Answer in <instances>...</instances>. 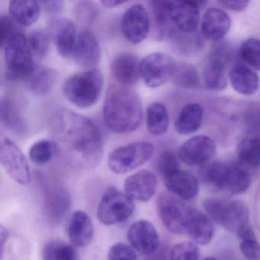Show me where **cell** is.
<instances>
[{"instance_id":"cell-1","label":"cell","mask_w":260,"mask_h":260,"mask_svg":"<svg viewBox=\"0 0 260 260\" xmlns=\"http://www.w3.org/2000/svg\"><path fill=\"white\" fill-rule=\"evenodd\" d=\"M53 138L71 151L80 155L89 164L99 162L103 153V138L95 123L89 118L61 110L51 121Z\"/></svg>"},{"instance_id":"cell-2","label":"cell","mask_w":260,"mask_h":260,"mask_svg":"<svg viewBox=\"0 0 260 260\" xmlns=\"http://www.w3.org/2000/svg\"><path fill=\"white\" fill-rule=\"evenodd\" d=\"M103 118L114 133L136 131L143 118L142 105L138 94L127 86L111 85L105 98Z\"/></svg>"},{"instance_id":"cell-3","label":"cell","mask_w":260,"mask_h":260,"mask_svg":"<svg viewBox=\"0 0 260 260\" xmlns=\"http://www.w3.org/2000/svg\"><path fill=\"white\" fill-rule=\"evenodd\" d=\"M202 176L208 185L234 196L246 192L252 183V176L246 167L232 162H211L205 167Z\"/></svg>"},{"instance_id":"cell-4","label":"cell","mask_w":260,"mask_h":260,"mask_svg":"<svg viewBox=\"0 0 260 260\" xmlns=\"http://www.w3.org/2000/svg\"><path fill=\"white\" fill-rule=\"evenodd\" d=\"M103 74L97 68L77 73L70 77L63 86L67 100L80 109L94 106L103 91Z\"/></svg>"},{"instance_id":"cell-5","label":"cell","mask_w":260,"mask_h":260,"mask_svg":"<svg viewBox=\"0 0 260 260\" xmlns=\"http://www.w3.org/2000/svg\"><path fill=\"white\" fill-rule=\"evenodd\" d=\"M1 47L4 52L6 75L13 81H27L36 71L28 39L22 31L9 38Z\"/></svg>"},{"instance_id":"cell-6","label":"cell","mask_w":260,"mask_h":260,"mask_svg":"<svg viewBox=\"0 0 260 260\" xmlns=\"http://www.w3.org/2000/svg\"><path fill=\"white\" fill-rule=\"evenodd\" d=\"M203 206L211 220L237 235L249 226V211L240 201L209 199L204 202Z\"/></svg>"},{"instance_id":"cell-7","label":"cell","mask_w":260,"mask_h":260,"mask_svg":"<svg viewBox=\"0 0 260 260\" xmlns=\"http://www.w3.org/2000/svg\"><path fill=\"white\" fill-rule=\"evenodd\" d=\"M153 153L154 146L151 143H131L112 150L108 157V166L115 174H125L150 160Z\"/></svg>"},{"instance_id":"cell-8","label":"cell","mask_w":260,"mask_h":260,"mask_svg":"<svg viewBox=\"0 0 260 260\" xmlns=\"http://www.w3.org/2000/svg\"><path fill=\"white\" fill-rule=\"evenodd\" d=\"M134 211L133 199L126 193L110 187L105 191L99 203L97 217L103 224L111 226L125 221Z\"/></svg>"},{"instance_id":"cell-9","label":"cell","mask_w":260,"mask_h":260,"mask_svg":"<svg viewBox=\"0 0 260 260\" xmlns=\"http://www.w3.org/2000/svg\"><path fill=\"white\" fill-rule=\"evenodd\" d=\"M0 162L12 179L22 185L31 181L28 161L19 147L8 137L0 140Z\"/></svg>"},{"instance_id":"cell-10","label":"cell","mask_w":260,"mask_h":260,"mask_svg":"<svg viewBox=\"0 0 260 260\" xmlns=\"http://www.w3.org/2000/svg\"><path fill=\"white\" fill-rule=\"evenodd\" d=\"M156 208L161 221L169 231L186 234L191 208L170 194L162 193L156 199Z\"/></svg>"},{"instance_id":"cell-11","label":"cell","mask_w":260,"mask_h":260,"mask_svg":"<svg viewBox=\"0 0 260 260\" xmlns=\"http://www.w3.org/2000/svg\"><path fill=\"white\" fill-rule=\"evenodd\" d=\"M176 66V62L169 54L153 53L141 60L140 74L146 86L158 88L172 78Z\"/></svg>"},{"instance_id":"cell-12","label":"cell","mask_w":260,"mask_h":260,"mask_svg":"<svg viewBox=\"0 0 260 260\" xmlns=\"http://www.w3.org/2000/svg\"><path fill=\"white\" fill-rule=\"evenodd\" d=\"M169 18L176 29L185 34L197 31L200 21L199 8L205 2L198 1H165Z\"/></svg>"},{"instance_id":"cell-13","label":"cell","mask_w":260,"mask_h":260,"mask_svg":"<svg viewBox=\"0 0 260 260\" xmlns=\"http://www.w3.org/2000/svg\"><path fill=\"white\" fill-rule=\"evenodd\" d=\"M121 28L123 35L133 45L144 42L150 29L148 12L141 4H135L126 10L121 18Z\"/></svg>"},{"instance_id":"cell-14","label":"cell","mask_w":260,"mask_h":260,"mask_svg":"<svg viewBox=\"0 0 260 260\" xmlns=\"http://www.w3.org/2000/svg\"><path fill=\"white\" fill-rule=\"evenodd\" d=\"M216 153V144L213 139L205 135L192 137L178 150V157L190 167L206 165Z\"/></svg>"},{"instance_id":"cell-15","label":"cell","mask_w":260,"mask_h":260,"mask_svg":"<svg viewBox=\"0 0 260 260\" xmlns=\"http://www.w3.org/2000/svg\"><path fill=\"white\" fill-rule=\"evenodd\" d=\"M127 239L135 250L150 255L159 247V237L155 226L145 220H138L129 228Z\"/></svg>"},{"instance_id":"cell-16","label":"cell","mask_w":260,"mask_h":260,"mask_svg":"<svg viewBox=\"0 0 260 260\" xmlns=\"http://www.w3.org/2000/svg\"><path fill=\"white\" fill-rule=\"evenodd\" d=\"M157 188V178L154 173L143 170L128 176L124 182L126 194L138 202H146L154 196Z\"/></svg>"},{"instance_id":"cell-17","label":"cell","mask_w":260,"mask_h":260,"mask_svg":"<svg viewBox=\"0 0 260 260\" xmlns=\"http://www.w3.org/2000/svg\"><path fill=\"white\" fill-rule=\"evenodd\" d=\"M167 189L184 201H191L199 194L197 178L187 170L178 169L164 177Z\"/></svg>"},{"instance_id":"cell-18","label":"cell","mask_w":260,"mask_h":260,"mask_svg":"<svg viewBox=\"0 0 260 260\" xmlns=\"http://www.w3.org/2000/svg\"><path fill=\"white\" fill-rule=\"evenodd\" d=\"M74 60L79 66L94 69L100 63L101 48L96 37L89 30L80 33L74 53Z\"/></svg>"},{"instance_id":"cell-19","label":"cell","mask_w":260,"mask_h":260,"mask_svg":"<svg viewBox=\"0 0 260 260\" xmlns=\"http://www.w3.org/2000/svg\"><path fill=\"white\" fill-rule=\"evenodd\" d=\"M231 24L228 13L220 9L210 8L204 14L201 28L205 39L211 42H219L229 32Z\"/></svg>"},{"instance_id":"cell-20","label":"cell","mask_w":260,"mask_h":260,"mask_svg":"<svg viewBox=\"0 0 260 260\" xmlns=\"http://www.w3.org/2000/svg\"><path fill=\"white\" fill-rule=\"evenodd\" d=\"M51 31L60 55L64 58L74 55L78 39L74 22L69 19H57L51 24Z\"/></svg>"},{"instance_id":"cell-21","label":"cell","mask_w":260,"mask_h":260,"mask_svg":"<svg viewBox=\"0 0 260 260\" xmlns=\"http://www.w3.org/2000/svg\"><path fill=\"white\" fill-rule=\"evenodd\" d=\"M140 63L138 57L132 53H121L114 57L111 72L122 86H132L139 79Z\"/></svg>"},{"instance_id":"cell-22","label":"cell","mask_w":260,"mask_h":260,"mask_svg":"<svg viewBox=\"0 0 260 260\" xmlns=\"http://www.w3.org/2000/svg\"><path fill=\"white\" fill-rule=\"evenodd\" d=\"M67 232L72 245L85 247L93 240V223L87 214L81 211H76L70 219Z\"/></svg>"},{"instance_id":"cell-23","label":"cell","mask_w":260,"mask_h":260,"mask_svg":"<svg viewBox=\"0 0 260 260\" xmlns=\"http://www.w3.org/2000/svg\"><path fill=\"white\" fill-rule=\"evenodd\" d=\"M229 81L233 89L241 95H253L259 87L258 74L241 63H237L230 70Z\"/></svg>"},{"instance_id":"cell-24","label":"cell","mask_w":260,"mask_h":260,"mask_svg":"<svg viewBox=\"0 0 260 260\" xmlns=\"http://www.w3.org/2000/svg\"><path fill=\"white\" fill-rule=\"evenodd\" d=\"M186 234L197 244H208L211 243L214 234V226L212 220L202 211L191 208L188 216Z\"/></svg>"},{"instance_id":"cell-25","label":"cell","mask_w":260,"mask_h":260,"mask_svg":"<svg viewBox=\"0 0 260 260\" xmlns=\"http://www.w3.org/2000/svg\"><path fill=\"white\" fill-rule=\"evenodd\" d=\"M204 111L199 103H189L182 108L175 121V129L179 135L196 133L202 127Z\"/></svg>"},{"instance_id":"cell-26","label":"cell","mask_w":260,"mask_h":260,"mask_svg":"<svg viewBox=\"0 0 260 260\" xmlns=\"http://www.w3.org/2000/svg\"><path fill=\"white\" fill-rule=\"evenodd\" d=\"M40 3L36 1L13 0L9 4L11 17L19 25L30 26L37 22L41 13Z\"/></svg>"},{"instance_id":"cell-27","label":"cell","mask_w":260,"mask_h":260,"mask_svg":"<svg viewBox=\"0 0 260 260\" xmlns=\"http://www.w3.org/2000/svg\"><path fill=\"white\" fill-rule=\"evenodd\" d=\"M0 119L3 125L16 135H24L27 127L20 111L9 98L1 99Z\"/></svg>"},{"instance_id":"cell-28","label":"cell","mask_w":260,"mask_h":260,"mask_svg":"<svg viewBox=\"0 0 260 260\" xmlns=\"http://www.w3.org/2000/svg\"><path fill=\"white\" fill-rule=\"evenodd\" d=\"M45 205L50 217L59 220L69 209L71 197L68 191L61 187H51L45 192Z\"/></svg>"},{"instance_id":"cell-29","label":"cell","mask_w":260,"mask_h":260,"mask_svg":"<svg viewBox=\"0 0 260 260\" xmlns=\"http://www.w3.org/2000/svg\"><path fill=\"white\" fill-rule=\"evenodd\" d=\"M228 67L220 60L209 56L203 71V81L205 87L211 91H222L228 86L226 71Z\"/></svg>"},{"instance_id":"cell-30","label":"cell","mask_w":260,"mask_h":260,"mask_svg":"<svg viewBox=\"0 0 260 260\" xmlns=\"http://www.w3.org/2000/svg\"><path fill=\"white\" fill-rule=\"evenodd\" d=\"M57 74L51 68H42L35 71L27 80V87L36 95L48 93L57 81Z\"/></svg>"},{"instance_id":"cell-31","label":"cell","mask_w":260,"mask_h":260,"mask_svg":"<svg viewBox=\"0 0 260 260\" xmlns=\"http://www.w3.org/2000/svg\"><path fill=\"white\" fill-rule=\"evenodd\" d=\"M170 119L167 108L162 103L150 104L147 110V125L149 132L154 136H161L168 131Z\"/></svg>"},{"instance_id":"cell-32","label":"cell","mask_w":260,"mask_h":260,"mask_svg":"<svg viewBox=\"0 0 260 260\" xmlns=\"http://www.w3.org/2000/svg\"><path fill=\"white\" fill-rule=\"evenodd\" d=\"M237 156L245 167H260V136L246 137L237 147Z\"/></svg>"},{"instance_id":"cell-33","label":"cell","mask_w":260,"mask_h":260,"mask_svg":"<svg viewBox=\"0 0 260 260\" xmlns=\"http://www.w3.org/2000/svg\"><path fill=\"white\" fill-rule=\"evenodd\" d=\"M172 80L175 85L184 89H194L200 84V78L196 68L184 62L176 63Z\"/></svg>"},{"instance_id":"cell-34","label":"cell","mask_w":260,"mask_h":260,"mask_svg":"<svg viewBox=\"0 0 260 260\" xmlns=\"http://www.w3.org/2000/svg\"><path fill=\"white\" fill-rule=\"evenodd\" d=\"M42 259L77 260V254L71 245L60 240H51L44 246Z\"/></svg>"},{"instance_id":"cell-35","label":"cell","mask_w":260,"mask_h":260,"mask_svg":"<svg viewBox=\"0 0 260 260\" xmlns=\"http://www.w3.org/2000/svg\"><path fill=\"white\" fill-rule=\"evenodd\" d=\"M57 144L51 140L44 139L31 146L29 150L31 160L37 165H45L55 156Z\"/></svg>"},{"instance_id":"cell-36","label":"cell","mask_w":260,"mask_h":260,"mask_svg":"<svg viewBox=\"0 0 260 260\" xmlns=\"http://www.w3.org/2000/svg\"><path fill=\"white\" fill-rule=\"evenodd\" d=\"M240 249L243 255L249 260H260V244L250 226L238 234Z\"/></svg>"},{"instance_id":"cell-37","label":"cell","mask_w":260,"mask_h":260,"mask_svg":"<svg viewBox=\"0 0 260 260\" xmlns=\"http://www.w3.org/2000/svg\"><path fill=\"white\" fill-rule=\"evenodd\" d=\"M239 55L250 68L260 72V40L254 38L246 39L240 46Z\"/></svg>"},{"instance_id":"cell-38","label":"cell","mask_w":260,"mask_h":260,"mask_svg":"<svg viewBox=\"0 0 260 260\" xmlns=\"http://www.w3.org/2000/svg\"><path fill=\"white\" fill-rule=\"evenodd\" d=\"M31 53L39 58L46 57L49 51L50 39L48 35L42 30H36L30 34L28 39Z\"/></svg>"},{"instance_id":"cell-39","label":"cell","mask_w":260,"mask_h":260,"mask_svg":"<svg viewBox=\"0 0 260 260\" xmlns=\"http://www.w3.org/2000/svg\"><path fill=\"white\" fill-rule=\"evenodd\" d=\"M199 249L194 241H184L173 246L170 260H199Z\"/></svg>"},{"instance_id":"cell-40","label":"cell","mask_w":260,"mask_h":260,"mask_svg":"<svg viewBox=\"0 0 260 260\" xmlns=\"http://www.w3.org/2000/svg\"><path fill=\"white\" fill-rule=\"evenodd\" d=\"M179 157L172 150L162 152L157 161V168L162 177L173 173L179 167Z\"/></svg>"},{"instance_id":"cell-41","label":"cell","mask_w":260,"mask_h":260,"mask_svg":"<svg viewBox=\"0 0 260 260\" xmlns=\"http://www.w3.org/2000/svg\"><path fill=\"white\" fill-rule=\"evenodd\" d=\"M99 10L92 3H80L76 7L75 14L77 20L83 25H90L96 19Z\"/></svg>"},{"instance_id":"cell-42","label":"cell","mask_w":260,"mask_h":260,"mask_svg":"<svg viewBox=\"0 0 260 260\" xmlns=\"http://www.w3.org/2000/svg\"><path fill=\"white\" fill-rule=\"evenodd\" d=\"M108 260H138V255L132 246L124 243H118L109 249Z\"/></svg>"},{"instance_id":"cell-43","label":"cell","mask_w":260,"mask_h":260,"mask_svg":"<svg viewBox=\"0 0 260 260\" xmlns=\"http://www.w3.org/2000/svg\"><path fill=\"white\" fill-rule=\"evenodd\" d=\"M11 16H4L0 18V28H1V43L7 40L9 38L16 33L22 31V29Z\"/></svg>"},{"instance_id":"cell-44","label":"cell","mask_w":260,"mask_h":260,"mask_svg":"<svg viewBox=\"0 0 260 260\" xmlns=\"http://www.w3.org/2000/svg\"><path fill=\"white\" fill-rule=\"evenodd\" d=\"M220 5L233 11L241 12L246 10L249 5V1L234 0V1H220Z\"/></svg>"},{"instance_id":"cell-45","label":"cell","mask_w":260,"mask_h":260,"mask_svg":"<svg viewBox=\"0 0 260 260\" xmlns=\"http://www.w3.org/2000/svg\"><path fill=\"white\" fill-rule=\"evenodd\" d=\"M247 115V122L250 124L252 127H260V109H253Z\"/></svg>"},{"instance_id":"cell-46","label":"cell","mask_w":260,"mask_h":260,"mask_svg":"<svg viewBox=\"0 0 260 260\" xmlns=\"http://www.w3.org/2000/svg\"><path fill=\"white\" fill-rule=\"evenodd\" d=\"M10 234L7 228H4L3 225L0 226V251H1V256L3 257L4 252V248H5L6 243L8 240Z\"/></svg>"},{"instance_id":"cell-47","label":"cell","mask_w":260,"mask_h":260,"mask_svg":"<svg viewBox=\"0 0 260 260\" xmlns=\"http://www.w3.org/2000/svg\"><path fill=\"white\" fill-rule=\"evenodd\" d=\"M41 5H43L45 10L48 12H57L61 9L62 3L58 1H47L40 2Z\"/></svg>"},{"instance_id":"cell-48","label":"cell","mask_w":260,"mask_h":260,"mask_svg":"<svg viewBox=\"0 0 260 260\" xmlns=\"http://www.w3.org/2000/svg\"><path fill=\"white\" fill-rule=\"evenodd\" d=\"M167 259V252L164 249H159L152 254V255L147 256V260H166Z\"/></svg>"},{"instance_id":"cell-49","label":"cell","mask_w":260,"mask_h":260,"mask_svg":"<svg viewBox=\"0 0 260 260\" xmlns=\"http://www.w3.org/2000/svg\"><path fill=\"white\" fill-rule=\"evenodd\" d=\"M127 1H118V0H104L102 1L101 4L103 7L107 9H113L120 7L123 4H126Z\"/></svg>"},{"instance_id":"cell-50","label":"cell","mask_w":260,"mask_h":260,"mask_svg":"<svg viewBox=\"0 0 260 260\" xmlns=\"http://www.w3.org/2000/svg\"><path fill=\"white\" fill-rule=\"evenodd\" d=\"M203 260H217V258H213V257H208V258H204Z\"/></svg>"}]
</instances>
